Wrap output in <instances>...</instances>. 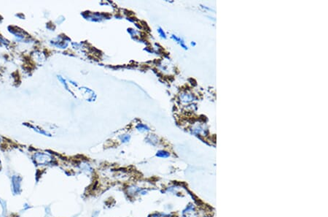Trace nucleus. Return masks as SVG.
I'll return each instance as SVG.
<instances>
[{
	"mask_svg": "<svg viewBox=\"0 0 328 217\" xmlns=\"http://www.w3.org/2000/svg\"><path fill=\"white\" fill-rule=\"evenodd\" d=\"M202 7H203V8H206V9H209V10H212V9H211V8H209V7H206V6H203Z\"/></svg>",
	"mask_w": 328,
	"mask_h": 217,
	"instance_id": "9",
	"label": "nucleus"
},
{
	"mask_svg": "<svg viewBox=\"0 0 328 217\" xmlns=\"http://www.w3.org/2000/svg\"><path fill=\"white\" fill-rule=\"evenodd\" d=\"M196 45V42H191V45H193V46H195Z\"/></svg>",
	"mask_w": 328,
	"mask_h": 217,
	"instance_id": "10",
	"label": "nucleus"
},
{
	"mask_svg": "<svg viewBox=\"0 0 328 217\" xmlns=\"http://www.w3.org/2000/svg\"><path fill=\"white\" fill-rule=\"evenodd\" d=\"M158 32L159 33L160 36H161L162 38H164V39H166V33H165V31H164V30L162 29V28L161 27H159L158 28Z\"/></svg>",
	"mask_w": 328,
	"mask_h": 217,
	"instance_id": "7",
	"label": "nucleus"
},
{
	"mask_svg": "<svg viewBox=\"0 0 328 217\" xmlns=\"http://www.w3.org/2000/svg\"><path fill=\"white\" fill-rule=\"evenodd\" d=\"M156 156H158V157H161V158H167V157H169V156H170V154H169V152H167V151H158V152H157Z\"/></svg>",
	"mask_w": 328,
	"mask_h": 217,
	"instance_id": "6",
	"label": "nucleus"
},
{
	"mask_svg": "<svg viewBox=\"0 0 328 217\" xmlns=\"http://www.w3.org/2000/svg\"><path fill=\"white\" fill-rule=\"evenodd\" d=\"M137 129L141 132H145V131H150V128L147 125L143 124V123H139L137 126Z\"/></svg>",
	"mask_w": 328,
	"mask_h": 217,
	"instance_id": "5",
	"label": "nucleus"
},
{
	"mask_svg": "<svg viewBox=\"0 0 328 217\" xmlns=\"http://www.w3.org/2000/svg\"><path fill=\"white\" fill-rule=\"evenodd\" d=\"M129 140H130V135H124L123 137V138H122V142H128Z\"/></svg>",
	"mask_w": 328,
	"mask_h": 217,
	"instance_id": "8",
	"label": "nucleus"
},
{
	"mask_svg": "<svg viewBox=\"0 0 328 217\" xmlns=\"http://www.w3.org/2000/svg\"><path fill=\"white\" fill-rule=\"evenodd\" d=\"M172 38L174 39V41H176V42H177V43L180 44V45H181L182 47H183L185 50H188V47L186 46V45H185V40H184L181 37H178L177 36L174 35V34H172Z\"/></svg>",
	"mask_w": 328,
	"mask_h": 217,
	"instance_id": "4",
	"label": "nucleus"
},
{
	"mask_svg": "<svg viewBox=\"0 0 328 217\" xmlns=\"http://www.w3.org/2000/svg\"><path fill=\"white\" fill-rule=\"evenodd\" d=\"M21 179L19 178L18 176H13L12 178V187H13V191L15 193H19V190L20 189V183Z\"/></svg>",
	"mask_w": 328,
	"mask_h": 217,
	"instance_id": "2",
	"label": "nucleus"
},
{
	"mask_svg": "<svg viewBox=\"0 0 328 217\" xmlns=\"http://www.w3.org/2000/svg\"><path fill=\"white\" fill-rule=\"evenodd\" d=\"M180 99L182 102H191L192 101H193L194 99H196V97L194 96V95L192 94H188V93H183L180 95Z\"/></svg>",
	"mask_w": 328,
	"mask_h": 217,
	"instance_id": "3",
	"label": "nucleus"
},
{
	"mask_svg": "<svg viewBox=\"0 0 328 217\" xmlns=\"http://www.w3.org/2000/svg\"><path fill=\"white\" fill-rule=\"evenodd\" d=\"M34 160L36 163L38 164H47L51 161V157L49 155L45 154V153H36L34 155Z\"/></svg>",
	"mask_w": 328,
	"mask_h": 217,
	"instance_id": "1",
	"label": "nucleus"
}]
</instances>
